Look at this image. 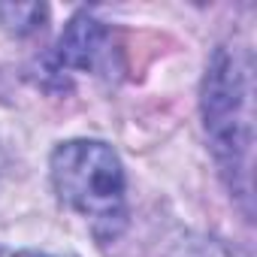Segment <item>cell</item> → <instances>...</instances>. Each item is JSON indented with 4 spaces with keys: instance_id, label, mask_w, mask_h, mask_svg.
Here are the masks:
<instances>
[{
    "instance_id": "obj_1",
    "label": "cell",
    "mask_w": 257,
    "mask_h": 257,
    "mask_svg": "<svg viewBox=\"0 0 257 257\" xmlns=\"http://www.w3.org/2000/svg\"><path fill=\"white\" fill-rule=\"evenodd\" d=\"M251 61L236 49H218L203 82V118L224 173L233 188L251 197V146H254V106H251Z\"/></svg>"
},
{
    "instance_id": "obj_2",
    "label": "cell",
    "mask_w": 257,
    "mask_h": 257,
    "mask_svg": "<svg viewBox=\"0 0 257 257\" xmlns=\"http://www.w3.org/2000/svg\"><path fill=\"white\" fill-rule=\"evenodd\" d=\"M52 182L58 197L91 218L100 236L124 227V170L112 146L97 140H73L52 152Z\"/></svg>"
},
{
    "instance_id": "obj_3",
    "label": "cell",
    "mask_w": 257,
    "mask_h": 257,
    "mask_svg": "<svg viewBox=\"0 0 257 257\" xmlns=\"http://www.w3.org/2000/svg\"><path fill=\"white\" fill-rule=\"evenodd\" d=\"M106 58H109V31L88 13H79L61 34L58 49L49 64V73H55V76L94 73L103 67Z\"/></svg>"
},
{
    "instance_id": "obj_4",
    "label": "cell",
    "mask_w": 257,
    "mask_h": 257,
    "mask_svg": "<svg viewBox=\"0 0 257 257\" xmlns=\"http://www.w3.org/2000/svg\"><path fill=\"white\" fill-rule=\"evenodd\" d=\"M46 7L40 4H16V7H0V22L16 34H31L43 25Z\"/></svg>"
},
{
    "instance_id": "obj_5",
    "label": "cell",
    "mask_w": 257,
    "mask_h": 257,
    "mask_svg": "<svg viewBox=\"0 0 257 257\" xmlns=\"http://www.w3.org/2000/svg\"><path fill=\"white\" fill-rule=\"evenodd\" d=\"M16 257H43V254H16Z\"/></svg>"
}]
</instances>
